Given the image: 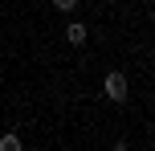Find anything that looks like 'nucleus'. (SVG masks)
<instances>
[{"label": "nucleus", "instance_id": "obj_1", "mask_svg": "<svg viewBox=\"0 0 155 151\" xmlns=\"http://www.w3.org/2000/svg\"><path fill=\"white\" fill-rule=\"evenodd\" d=\"M102 90H106L110 102H127V94H131V86H127V74H106V82H102Z\"/></svg>", "mask_w": 155, "mask_h": 151}, {"label": "nucleus", "instance_id": "obj_2", "mask_svg": "<svg viewBox=\"0 0 155 151\" xmlns=\"http://www.w3.org/2000/svg\"><path fill=\"white\" fill-rule=\"evenodd\" d=\"M65 41L70 45H82L86 41V25H65Z\"/></svg>", "mask_w": 155, "mask_h": 151}, {"label": "nucleus", "instance_id": "obj_3", "mask_svg": "<svg viewBox=\"0 0 155 151\" xmlns=\"http://www.w3.org/2000/svg\"><path fill=\"white\" fill-rule=\"evenodd\" d=\"M0 151H21V139L16 135H0Z\"/></svg>", "mask_w": 155, "mask_h": 151}, {"label": "nucleus", "instance_id": "obj_4", "mask_svg": "<svg viewBox=\"0 0 155 151\" xmlns=\"http://www.w3.org/2000/svg\"><path fill=\"white\" fill-rule=\"evenodd\" d=\"M53 8H61V12H70V8H78V0H53Z\"/></svg>", "mask_w": 155, "mask_h": 151}]
</instances>
